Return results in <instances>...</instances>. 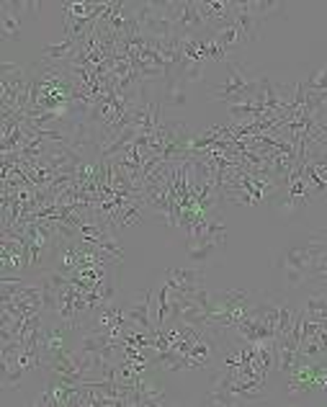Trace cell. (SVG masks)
<instances>
[{
	"label": "cell",
	"instance_id": "cell-1",
	"mask_svg": "<svg viewBox=\"0 0 327 407\" xmlns=\"http://www.w3.org/2000/svg\"><path fill=\"white\" fill-rule=\"evenodd\" d=\"M150 302H152V289H144L142 294H137L129 305H126V312H124V317H126V323L132 325V330H139V332H144L147 338H155L158 335V328L152 325V307H150Z\"/></svg>",
	"mask_w": 327,
	"mask_h": 407
},
{
	"label": "cell",
	"instance_id": "cell-2",
	"mask_svg": "<svg viewBox=\"0 0 327 407\" xmlns=\"http://www.w3.org/2000/svg\"><path fill=\"white\" fill-rule=\"evenodd\" d=\"M0 31L13 42L21 36V3H3V18H0Z\"/></svg>",
	"mask_w": 327,
	"mask_h": 407
},
{
	"label": "cell",
	"instance_id": "cell-3",
	"mask_svg": "<svg viewBox=\"0 0 327 407\" xmlns=\"http://www.w3.org/2000/svg\"><path fill=\"white\" fill-rule=\"evenodd\" d=\"M211 39L217 42V47H219L222 52H225L227 57H229V52H232V49H237L240 44L248 42V39H245V34L240 31V26H237L235 21H232L229 26H225V29H219V31H214V34H211Z\"/></svg>",
	"mask_w": 327,
	"mask_h": 407
},
{
	"label": "cell",
	"instance_id": "cell-4",
	"mask_svg": "<svg viewBox=\"0 0 327 407\" xmlns=\"http://www.w3.org/2000/svg\"><path fill=\"white\" fill-rule=\"evenodd\" d=\"M185 80L181 75H176V72H168L165 75V103L168 106H185V101H188V91H185Z\"/></svg>",
	"mask_w": 327,
	"mask_h": 407
},
{
	"label": "cell",
	"instance_id": "cell-5",
	"mask_svg": "<svg viewBox=\"0 0 327 407\" xmlns=\"http://www.w3.org/2000/svg\"><path fill=\"white\" fill-rule=\"evenodd\" d=\"M75 47H77V42L73 39V36H68L62 44H50V47H44L42 57L44 60H73Z\"/></svg>",
	"mask_w": 327,
	"mask_h": 407
},
{
	"label": "cell",
	"instance_id": "cell-6",
	"mask_svg": "<svg viewBox=\"0 0 327 407\" xmlns=\"http://www.w3.org/2000/svg\"><path fill=\"white\" fill-rule=\"evenodd\" d=\"M278 279L286 289H299L307 284V273L299 271V268H291V266H284V268H276Z\"/></svg>",
	"mask_w": 327,
	"mask_h": 407
},
{
	"label": "cell",
	"instance_id": "cell-7",
	"mask_svg": "<svg viewBox=\"0 0 327 407\" xmlns=\"http://www.w3.org/2000/svg\"><path fill=\"white\" fill-rule=\"evenodd\" d=\"M307 284H310V286H312V284H317V286H327V247L322 250V255L317 258V263L312 266Z\"/></svg>",
	"mask_w": 327,
	"mask_h": 407
}]
</instances>
